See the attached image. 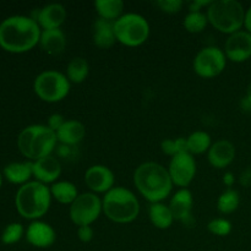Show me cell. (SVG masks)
I'll return each instance as SVG.
<instances>
[{"label": "cell", "instance_id": "6da1fadb", "mask_svg": "<svg viewBox=\"0 0 251 251\" xmlns=\"http://www.w3.org/2000/svg\"><path fill=\"white\" fill-rule=\"evenodd\" d=\"M41 34V27L33 17L10 16L0 24V47L9 53H26L39 44Z\"/></svg>", "mask_w": 251, "mask_h": 251}, {"label": "cell", "instance_id": "7a4b0ae2", "mask_svg": "<svg viewBox=\"0 0 251 251\" xmlns=\"http://www.w3.org/2000/svg\"><path fill=\"white\" fill-rule=\"evenodd\" d=\"M134 184L137 191L151 203L166 200L173 189L168 168L157 162L140 164L134 173Z\"/></svg>", "mask_w": 251, "mask_h": 251}, {"label": "cell", "instance_id": "3957f363", "mask_svg": "<svg viewBox=\"0 0 251 251\" xmlns=\"http://www.w3.org/2000/svg\"><path fill=\"white\" fill-rule=\"evenodd\" d=\"M50 189L39 181H28L21 185L15 196V206L20 216L26 220L39 221L49 211Z\"/></svg>", "mask_w": 251, "mask_h": 251}, {"label": "cell", "instance_id": "277c9868", "mask_svg": "<svg viewBox=\"0 0 251 251\" xmlns=\"http://www.w3.org/2000/svg\"><path fill=\"white\" fill-rule=\"evenodd\" d=\"M56 144V132L49 129L48 125H29L25 127L17 137V147L20 152L33 162L51 156Z\"/></svg>", "mask_w": 251, "mask_h": 251}, {"label": "cell", "instance_id": "5b68a950", "mask_svg": "<svg viewBox=\"0 0 251 251\" xmlns=\"http://www.w3.org/2000/svg\"><path fill=\"white\" fill-rule=\"evenodd\" d=\"M102 206L107 218L119 225L134 222L140 215V202L136 195L123 186H114L104 194Z\"/></svg>", "mask_w": 251, "mask_h": 251}, {"label": "cell", "instance_id": "8992f818", "mask_svg": "<svg viewBox=\"0 0 251 251\" xmlns=\"http://www.w3.org/2000/svg\"><path fill=\"white\" fill-rule=\"evenodd\" d=\"M245 11L237 0H217L206 9L208 24L221 33L230 36L235 32L242 31L244 27Z\"/></svg>", "mask_w": 251, "mask_h": 251}, {"label": "cell", "instance_id": "52a82bcc", "mask_svg": "<svg viewBox=\"0 0 251 251\" xmlns=\"http://www.w3.org/2000/svg\"><path fill=\"white\" fill-rule=\"evenodd\" d=\"M114 32L117 42L134 48L142 46L149 39L150 24L142 15L127 12L114 21Z\"/></svg>", "mask_w": 251, "mask_h": 251}, {"label": "cell", "instance_id": "ba28073f", "mask_svg": "<svg viewBox=\"0 0 251 251\" xmlns=\"http://www.w3.org/2000/svg\"><path fill=\"white\" fill-rule=\"evenodd\" d=\"M71 82L66 75L56 70H47L39 74L33 82L34 93L47 103H58L68 97Z\"/></svg>", "mask_w": 251, "mask_h": 251}, {"label": "cell", "instance_id": "9c48e42d", "mask_svg": "<svg viewBox=\"0 0 251 251\" xmlns=\"http://www.w3.org/2000/svg\"><path fill=\"white\" fill-rule=\"evenodd\" d=\"M103 212L102 200L93 193H83L70 205L69 215L74 225L77 227L91 226L100 218Z\"/></svg>", "mask_w": 251, "mask_h": 251}, {"label": "cell", "instance_id": "30bf717a", "mask_svg": "<svg viewBox=\"0 0 251 251\" xmlns=\"http://www.w3.org/2000/svg\"><path fill=\"white\" fill-rule=\"evenodd\" d=\"M227 66V56L225 50L218 47H205L196 54L193 68L196 75L202 78H213L225 71Z\"/></svg>", "mask_w": 251, "mask_h": 251}, {"label": "cell", "instance_id": "8fae6325", "mask_svg": "<svg viewBox=\"0 0 251 251\" xmlns=\"http://www.w3.org/2000/svg\"><path fill=\"white\" fill-rule=\"evenodd\" d=\"M168 173L173 185L179 186L180 189L188 188L196 176V162L193 154L184 152L172 157Z\"/></svg>", "mask_w": 251, "mask_h": 251}, {"label": "cell", "instance_id": "7c38bea8", "mask_svg": "<svg viewBox=\"0 0 251 251\" xmlns=\"http://www.w3.org/2000/svg\"><path fill=\"white\" fill-rule=\"evenodd\" d=\"M227 60L233 63H244L251 60V34L247 31H239L228 36L225 44Z\"/></svg>", "mask_w": 251, "mask_h": 251}, {"label": "cell", "instance_id": "4fadbf2b", "mask_svg": "<svg viewBox=\"0 0 251 251\" xmlns=\"http://www.w3.org/2000/svg\"><path fill=\"white\" fill-rule=\"evenodd\" d=\"M85 183L91 193L107 194L114 188L115 176L114 173L103 164L91 166L85 173Z\"/></svg>", "mask_w": 251, "mask_h": 251}, {"label": "cell", "instance_id": "5bb4252c", "mask_svg": "<svg viewBox=\"0 0 251 251\" xmlns=\"http://www.w3.org/2000/svg\"><path fill=\"white\" fill-rule=\"evenodd\" d=\"M26 239L32 247L47 249L55 243L56 234L50 225L42 221H33L26 230Z\"/></svg>", "mask_w": 251, "mask_h": 251}, {"label": "cell", "instance_id": "9a60e30c", "mask_svg": "<svg viewBox=\"0 0 251 251\" xmlns=\"http://www.w3.org/2000/svg\"><path fill=\"white\" fill-rule=\"evenodd\" d=\"M32 163H33V167H32L33 176L37 181L44 184V185H48V184L53 185L61 176V164L55 157H44V158L34 161Z\"/></svg>", "mask_w": 251, "mask_h": 251}, {"label": "cell", "instance_id": "2e32d148", "mask_svg": "<svg viewBox=\"0 0 251 251\" xmlns=\"http://www.w3.org/2000/svg\"><path fill=\"white\" fill-rule=\"evenodd\" d=\"M66 9L61 4H48L37 11L36 20L42 29H59L66 20Z\"/></svg>", "mask_w": 251, "mask_h": 251}, {"label": "cell", "instance_id": "e0dca14e", "mask_svg": "<svg viewBox=\"0 0 251 251\" xmlns=\"http://www.w3.org/2000/svg\"><path fill=\"white\" fill-rule=\"evenodd\" d=\"M235 158V146L228 140H218L212 144L207 152V159L216 169H225L233 163Z\"/></svg>", "mask_w": 251, "mask_h": 251}, {"label": "cell", "instance_id": "ac0fdd59", "mask_svg": "<svg viewBox=\"0 0 251 251\" xmlns=\"http://www.w3.org/2000/svg\"><path fill=\"white\" fill-rule=\"evenodd\" d=\"M194 206V196L191 191L186 189H179L171 199L169 208L176 221H186L191 216Z\"/></svg>", "mask_w": 251, "mask_h": 251}, {"label": "cell", "instance_id": "d6986e66", "mask_svg": "<svg viewBox=\"0 0 251 251\" xmlns=\"http://www.w3.org/2000/svg\"><path fill=\"white\" fill-rule=\"evenodd\" d=\"M92 38L96 47L100 49H109L117 42L114 32V22L98 17L93 24Z\"/></svg>", "mask_w": 251, "mask_h": 251}, {"label": "cell", "instance_id": "ffe728a7", "mask_svg": "<svg viewBox=\"0 0 251 251\" xmlns=\"http://www.w3.org/2000/svg\"><path fill=\"white\" fill-rule=\"evenodd\" d=\"M39 46H41L42 50L48 55H59L63 53L66 47V37L60 28L42 29Z\"/></svg>", "mask_w": 251, "mask_h": 251}, {"label": "cell", "instance_id": "44dd1931", "mask_svg": "<svg viewBox=\"0 0 251 251\" xmlns=\"http://www.w3.org/2000/svg\"><path fill=\"white\" fill-rule=\"evenodd\" d=\"M86 135V127L78 120H66L63 126L56 131L58 141L64 146H76L83 140Z\"/></svg>", "mask_w": 251, "mask_h": 251}, {"label": "cell", "instance_id": "7402d4cb", "mask_svg": "<svg viewBox=\"0 0 251 251\" xmlns=\"http://www.w3.org/2000/svg\"><path fill=\"white\" fill-rule=\"evenodd\" d=\"M32 162H14L4 168V176L7 181L17 185H25L33 176Z\"/></svg>", "mask_w": 251, "mask_h": 251}, {"label": "cell", "instance_id": "603a6c76", "mask_svg": "<svg viewBox=\"0 0 251 251\" xmlns=\"http://www.w3.org/2000/svg\"><path fill=\"white\" fill-rule=\"evenodd\" d=\"M149 216L152 225L158 229H168L176 221L171 208H169V205H166L163 202L151 203Z\"/></svg>", "mask_w": 251, "mask_h": 251}, {"label": "cell", "instance_id": "cb8c5ba5", "mask_svg": "<svg viewBox=\"0 0 251 251\" xmlns=\"http://www.w3.org/2000/svg\"><path fill=\"white\" fill-rule=\"evenodd\" d=\"M49 189H50L51 198L63 205H71L80 195L76 185L71 181H56Z\"/></svg>", "mask_w": 251, "mask_h": 251}, {"label": "cell", "instance_id": "d4e9b609", "mask_svg": "<svg viewBox=\"0 0 251 251\" xmlns=\"http://www.w3.org/2000/svg\"><path fill=\"white\" fill-rule=\"evenodd\" d=\"M95 9L100 19L114 22L124 15V2L122 0H96Z\"/></svg>", "mask_w": 251, "mask_h": 251}, {"label": "cell", "instance_id": "484cf974", "mask_svg": "<svg viewBox=\"0 0 251 251\" xmlns=\"http://www.w3.org/2000/svg\"><path fill=\"white\" fill-rule=\"evenodd\" d=\"M90 74V65L87 60L81 56L74 58L69 61L66 68V77L73 83H82Z\"/></svg>", "mask_w": 251, "mask_h": 251}, {"label": "cell", "instance_id": "4316f807", "mask_svg": "<svg viewBox=\"0 0 251 251\" xmlns=\"http://www.w3.org/2000/svg\"><path fill=\"white\" fill-rule=\"evenodd\" d=\"M188 142V152L190 154H202L208 152L212 146L211 136L206 131H195L186 137Z\"/></svg>", "mask_w": 251, "mask_h": 251}, {"label": "cell", "instance_id": "83f0119b", "mask_svg": "<svg viewBox=\"0 0 251 251\" xmlns=\"http://www.w3.org/2000/svg\"><path fill=\"white\" fill-rule=\"evenodd\" d=\"M240 205V195L234 189H227L217 200V210L222 215H230L238 210Z\"/></svg>", "mask_w": 251, "mask_h": 251}, {"label": "cell", "instance_id": "f1b7e54d", "mask_svg": "<svg viewBox=\"0 0 251 251\" xmlns=\"http://www.w3.org/2000/svg\"><path fill=\"white\" fill-rule=\"evenodd\" d=\"M208 24L207 15L202 11L189 12L184 19V28L190 33H200L206 28Z\"/></svg>", "mask_w": 251, "mask_h": 251}, {"label": "cell", "instance_id": "f546056e", "mask_svg": "<svg viewBox=\"0 0 251 251\" xmlns=\"http://www.w3.org/2000/svg\"><path fill=\"white\" fill-rule=\"evenodd\" d=\"M26 234L24 227H22L21 223H10L5 227V229L2 230L1 234V242L5 245H14L16 243H19L22 239V237Z\"/></svg>", "mask_w": 251, "mask_h": 251}, {"label": "cell", "instance_id": "4dcf8cb0", "mask_svg": "<svg viewBox=\"0 0 251 251\" xmlns=\"http://www.w3.org/2000/svg\"><path fill=\"white\" fill-rule=\"evenodd\" d=\"M161 149L164 154L174 157L179 153L188 152V142H186V139H184V137H178L176 140L167 139L162 141Z\"/></svg>", "mask_w": 251, "mask_h": 251}, {"label": "cell", "instance_id": "1f68e13d", "mask_svg": "<svg viewBox=\"0 0 251 251\" xmlns=\"http://www.w3.org/2000/svg\"><path fill=\"white\" fill-rule=\"evenodd\" d=\"M208 232L217 237H227L232 232V223L226 218H215L207 225Z\"/></svg>", "mask_w": 251, "mask_h": 251}, {"label": "cell", "instance_id": "d6a6232c", "mask_svg": "<svg viewBox=\"0 0 251 251\" xmlns=\"http://www.w3.org/2000/svg\"><path fill=\"white\" fill-rule=\"evenodd\" d=\"M154 5L166 14H176L181 10L184 2L181 0H158Z\"/></svg>", "mask_w": 251, "mask_h": 251}, {"label": "cell", "instance_id": "836d02e7", "mask_svg": "<svg viewBox=\"0 0 251 251\" xmlns=\"http://www.w3.org/2000/svg\"><path fill=\"white\" fill-rule=\"evenodd\" d=\"M66 120H64V117L61 114H58V113H54L49 117L48 119V127L50 130H53L54 132L58 131L61 126L64 125Z\"/></svg>", "mask_w": 251, "mask_h": 251}, {"label": "cell", "instance_id": "e575fe53", "mask_svg": "<svg viewBox=\"0 0 251 251\" xmlns=\"http://www.w3.org/2000/svg\"><path fill=\"white\" fill-rule=\"evenodd\" d=\"M93 229L91 226H83V227H78L77 229V238L80 242L82 243H90L93 239Z\"/></svg>", "mask_w": 251, "mask_h": 251}, {"label": "cell", "instance_id": "d590c367", "mask_svg": "<svg viewBox=\"0 0 251 251\" xmlns=\"http://www.w3.org/2000/svg\"><path fill=\"white\" fill-rule=\"evenodd\" d=\"M211 4H212V1H208V0H194V1L189 2V12L201 11L202 7L207 9Z\"/></svg>", "mask_w": 251, "mask_h": 251}, {"label": "cell", "instance_id": "8d00e7d4", "mask_svg": "<svg viewBox=\"0 0 251 251\" xmlns=\"http://www.w3.org/2000/svg\"><path fill=\"white\" fill-rule=\"evenodd\" d=\"M239 183L240 185L244 186V188H249L251 186V167H248L244 171L242 172L239 176Z\"/></svg>", "mask_w": 251, "mask_h": 251}, {"label": "cell", "instance_id": "74e56055", "mask_svg": "<svg viewBox=\"0 0 251 251\" xmlns=\"http://www.w3.org/2000/svg\"><path fill=\"white\" fill-rule=\"evenodd\" d=\"M222 181H223V184H225V185L227 186L228 189H232V186L234 185V183H235L234 174L230 173V172H227V173H225V176H223Z\"/></svg>", "mask_w": 251, "mask_h": 251}, {"label": "cell", "instance_id": "f35d334b", "mask_svg": "<svg viewBox=\"0 0 251 251\" xmlns=\"http://www.w3.org/2000/svg\"><path fill=\"white\" fill-rule=\"evenodd\" d=\"M245 31L251 34V6L245 11V20H244Z\"/></svg>", "mask_w": 251, "mask_h": 251}, {"label": "cell", "instance_id": "ab89813d", "mask_svg": "<svg viewBox=\"0 0 251 251\" xmlns=\"http://www.w3.org/2000/svg\"><path fill=\"white\" fill-rule=\"evenodd\" d=\"M240 108H242L243 112H245V113L251 112V100H248L247 96H245V97H243L242 100H240Z\"/></svg>", "mask_w": 251, "mask_h": 251}, {"label": "cell", "instance_id": "60d3db41", "mask_svg": "<svg viewBox=\"0 0 251 251\" xmlns=\"http://www.w3.org/2000/svg\"><path fill=\"white\" fill-rule=\"evenodd\" d=\"M247 98L249 100H251V81L249 85H248V88H247Z\"/></svg>", "mask_w": 251, "mask_h": 251}, {"label": "cell", "instance_id": "b9f144b4", "mask_svg": "<svg viewBox=\"0 0 251 251\" xmlns=\"http://www.w3.org/2000/svg\"><path fill=\"white\" fill-rule=\"evenodd\" d=\"M1 185H2V174L0 173V188H1Z\"/></svg>", "mask_w": 251, "mask_h": 251}]
</instances>
